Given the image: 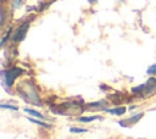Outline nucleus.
<instances>
[{"label":"nucleus","instance_id":"obj_2","mask_svg":"<svg viewBox=\"0 0 156 139\" xmlns=\"http://www.w3.org/2000/svg\"><path fill=\"white\" fill-rule=\"evenodd\" d=\"M132 91L134 94H139L141 98H149L150 95L156 93V78H149L146 83L132 88Z\"/></svg>","mask_w":156,"mask_h":139},{"label":"nucleus","instance_id":"obj_9","mask_svg":"<svg viewBox=\"0 0 156 139\" xmlns=\"http://www.w3.org/2000/svg\"><path fill=\"white\" fill-rule=\"evenodd\" d=\"M107 102L105 100H100V101H95V102H90L88 104L89 107H101V106H106Z\"/></svg>","mask_w":156,"mask_h":139},{"label":"nucleus","instance_id":"obj_3","mask_svg":"<svg viewBox=\"0 0 156 139\" xmlns=\"http://www.w3.org/2000/svg\"><path fill=\"white\" fill-rule=\"evenodd\" d=\"M23 72L22 68L20 67H13L10 70H4L1 71V79H2V84L5 87H11L15 82V79Z\"/></svg>","mask_w":156,"mask_h":139},{"label":"nucleus","instance_id":"obj_14","mask_svg":"<svg viewBox=\"0 0 156 139\" xmlns=\"http://www.w3.org/2000/svg\"><path fill=\"white\" fill-rule=\"evenodd\" d=\"M21 1H22V0H16V5H18V4H21Z\"/></svg>","mask_w":156,"mask_h":139},{"label":"nucleus","instance_id":"obj_11","mask_svg":"<svg viewBox=\"0 0 156 139\" xmlns=\"http://www.w3.org/2000/svg\"><path fill=\"white\" fill-rule=\"evenodd\" d=\"M69 132L71 133H87L88 129H85V128H78V127H72L69 129Z\"/></svg>","mask_w":156,"mask_h":139},{"label":"nucleus","instance_id":"obj_12","mask_svg":"<svg viewBox=\"0 0 156 139\" xmlns=\"http://www.w3.org/2000/svg\"><path fill=\"white\" fill-rule=\"evenodd\" d=\"M0 107L1 109H10V110H13V111H17L18 110L17 106H15V105H7V104H1Z\"/></svg>","mask_w":156,"mask_h":139},{"label":"nucleus","instance_id":"obj_5","mask_svg":"<svg viewBox=\"0 0 156 139\" xmlns=\"http://www.w3.org/2000/svg\"><path fill=\"white\" fill-rule=\"evenodd\" d=\"M143 116H144V113H143V112H139V113H136V115H133L132 117H129V118L126 119V121H119L118 123H119L122 127H129V124H134V123H136Z\"/></svg>","mask_w":156,"mask_h":139},{"label":"nucleus","instance_id":"obj_4","mask_svg":"<svg viewBox=\"0 0 156 139\" xmlns=\"http://www.w3.org/2000/svg\"><path fill=\"white\" fill-rule=\"evenodd\" d=\"M28 27H29V23H28V22H24V23L17 29V32L15 33V35H13L12 39H13L15 41H21V40H23L24 37H26V34H27Z\"/></svg>","mask_w":156,"mask_h":139},{"label":"nucleus","instance_id":"obj_13","mask_svg":"<svg viewBox=\"0 0 156 139\" xmlns=\"http://www.w3.org/2000/svg\"><path fill=\"white\" fill-rule=\"evenodd\" d=\"M146 73H147V74H154V76H156V65L150 66V67L146 70Z\"/></svg>","mask_w":156,"mask_h":139},{"label":"nucleus","instance_id":"obj_7","mask_svg":"<svg viewBox=\"0 0 156 139\" xmlns=\"http://www.w3.org/2000/svg\"><path fill=\"white\" fill-rule=\"evenodd\" d=\"M95 119H102V118L100 116H88V117H79L78 118L79 122H84V123H88V122H91Z\"/></svg>","mask_w":156,"mask_h":139},{"label":"nucleus","instance_id":"obj_1","mask_svg":"<svg viewBox=\"0 0 156 139\" xmlns=\"http://www.w3.org/2000/svg\"><path fill=\"white\" fill-rule=\"evenodd\" d=\"M17 91L20 96L28 104L35 105V106H41V100L39 98V94L37 91V88L29 82V80H23L21 84L17 87Z\"/></svg>","mask_w":156,"mask_h":139},{"label":"nucleus","instance_id":"obj_8","mask_svg":"<svg viewBox=\"0 0 156 139\" xmlns=\"http://www.w3.org/2000/svg\"><path fill=\"white\" fill-rule=\"evenodd\" d=\"M24 112H27V113H29V115H32V116H34V117H37V118H44V116H43L40 112H38V111H35V110H33V109L24 107Z\"/></svg>","mask_w":156,"mask_h":139},{"label":"nucleus","instance_id":"obj_10","mask_svg":"<svg viewBox=\"0 0 156 139\" xmlns=\"http://www.w3.org/2000/svg\"><path fill=\"white\" fill-rule=\"evenodd\" d=\"M28 121H29V122H33V123H35V124H39V126H41V127L50 128V124L44 123V122H41V121H38V119H34V118H29V117H28Z\"/></svg>","mask_w":156,"mask_h":139},{"label":"nucleus","instance_id":"obj_6","mask_svg":"<svg viewBox=\"0 0 156 139\" xmlns=\"http://www.w3.org/2000/svg\"><path fill=\"white\" fill-rule=\"evenodd\" d=\"M106 112L112 113V115H117V116H122L126 113L127 109L126 107H115V109H104Z\"/></svg>","mask_w":156,"mask_h":139},{"label":"nucleus","instance_id":"obj_15","mask_svg":"<svg viewBox=\"0 0 156 139\" xmlns=\"http://www.w3.org/2000/svg\"><path fill=\"white\" fill-rule=\"evenodd\" d=\"M95 1H96V0H89V2H90V4H93V2H95Z\"/></svg>","mask_w":156,"mask_h":139}]
</instances>
